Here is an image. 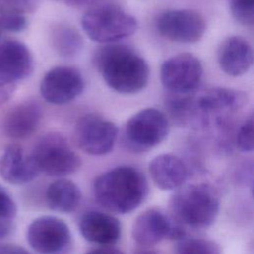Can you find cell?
<instances>
[{"mask_svg": "<svg viewBox=\"0 0 254 254\" xmlns=\"http://www.w3.org/2000/svg\"><path fill=\"white\" fill-rule=\"evenodd\" d=\"M38 4V0H4L1 8L15 10L21 13L33 11Z\"/></svg>", "mask_w": 254, "mask_h": 254, "instance_id": "27", "label": "cell"}, {"mask_svg": "<svg viewBox=\"0 0 254 254\" xmlns=\"http://www.w3.org/2000/svg\"><path fill=\"white\" fill-rule=\"evenodd\" d=\"M218 64L222 71L231 76L246 73L253 64L251 45L239 36L227 38L218 50Z\"/></svg>", "mask_w": 254, "mask_h": 254, "instance_id": "17", "label": "cell"}, {"mask_svg": "<svg viewBox=\"0 0 254 254\" xmlns=\"http://www.w3.org/2000/svg\"><path fill=\"white\" fill-rule=\"evenodd\" d=\"M0 253H17V254H21V253H28V251L23 248L20 245H16L13 243H0Z\"/></svg>", "mask_w": 254, "mask_h": 254, "instance_id": "30", "label": "cell"}, {"mask_svg": "<svg viewBox=\"0 0 254 254\" xmlns=\"http://www.w3.org/2000/svg\"><path fill=\"white\" fill-rule=\"evenodd\" d=\"M34 60L30 49L18 40L0 43V78L16 83L30 76Z\"/></svg>", "mask_w": 254, "mask_h": 254, "instance_id": "14", "label": "cell"}, {"mask_svg": "<svg viewBox=\"0 0 254 254\" xmlns=\"http://www.w3.org/2000/svg\"><path fill=\"white\" fill-rule=\"evenodd\" d=\"M203 67L192 54L183 53L167 59L161 65V81L175 95H190L202 79Z\"/></svg>", "mask_w": 254, "mask_h": 254, "instance_id": "7", "label": "cell"}, {"mask_svg": "<svg viewBox=\"0 0 254 254\" xmlns=\"http://www.w3.org/2000/svg\"><path fill=\"white\" fill-rule=\"evenodd\" d=\"M15 89V84L0 78V106L7 102L12 96Z\"/></svg>", "mask_w": 254, "mask_h": 254, "instance_id": "28", "label": "cell"}, {"mask_svg": "<svg viewBox=\"0 0 254 254\" xmlns=\"http://www.w3.org/2000/svg\"><path fill=\"white\" fill-rule=\"evenodd\" d=\"M84 79L74 67L55 66L48 70L42 78L40 92L42 97L55 105L66 104L81 94Z\"/></svg>", "mask_w": 254, "mask_h": 254, "instance_id": "12", "label": "cell"}, {"mask_svg": "<svg viewBox=\"0 0 254 254\" xmlns=\"http://www.w3.org/2000/svg\"><path fill=\"white\" fill-rule=\"evenodd\" d=\"M39 174L31 154H26L19 145L8 146L0 156V177L9 184L25 185Z\"/></svg>", "mask_w": 254, "mask_h": 254, "instance_id": "16", "label": "cell"}, {"mask_svg": "<svg viewBox=\"0 0 254 254\" xmlns=\"http://www.w3.org/2000/svg\"><path fill=\"white\" fill-rule=\"evenodd\" d=\"M62 4H64L68 7H74V8H82L87 6H95L98 2L101 0H56Z\"/></svg>", "mask_w": 254, "mask_h": 254, "instance_id": "29", "label": "cell"}, {"mask_svg": "<svg viewBox=\"0 0 254 254\" xmlns=\"http://www.w3.org/2000/svg\"><path fill=\"white\" fill-rule=\"evenodd\" d=\"M12 229V226H3V225H0V239L6 237L9 232L11 231Z\"/></svg>", "mask_w": 254, "mask_h": 254, "instance_id": "32", "label": "cell"}, {"mask_svg": "<svg viewBox=\"0 0 254 254\" xmlns=\"http://www.w3.org/2000/svg\"><path fill=\"white\" fill-rule=\"evenodd\" d=\"M175 252L179 254H218L220 253L219 246L208 239L186 237L176 240Z\"/></svg>", "mask_w": 254, "mask_h": 254, "instance_id": "22", "label": "cell"}, {"mask_svg": "<svg viewBox=\"0 0 254 254\" xmlns=\"http://www.w3.org/2000/svg\"><path fill=\"white\" fill-rule=\"evenodd\" d=\"M229 7L233 18L244 26L254 23V0H229Z\"/></svg>", "mask_w": 254, "mask_h": 254, "instance_id": "23", "label": "cell"}, {"mask_svg": "<svg viewBox=\"0 0 254 254\" xmlns=\"http://www.w3.org/2000/svg\"><path fill=\"white\" fill-rule=\"evenodd\" d=\"M169 133V120L156 108H144L132 115L123 130V143L127 149L147 152L162 143Z\"/></svg>", "mask_w": 254, "mask_h": 254, "instance_id": "6", "label": "cell"}, {"mask_svg": "<svg viewBox=\"0 0 254 254\" xmlns=\"http://www.w3.org/2000/svg\"><path fill=\"white\" fill-rule=\"evenodd\" d=\"M253 116L250 115L244 122L240 125L237 136H236V144L237 147L242 152H252L254 148V140H253Z\"/></svg>", "mask_w": 254, "mask_h": 254, "instance_id": "26", "label": "cell"}, {"mask_svg": "<svg viewBox=\"0 0 254 254\" xmlns=\"http://www.w3.org/2000/svg\"><path fill=\"white\" fill-rule=\"evenodd\" d=\"M117 136V126L112 121L95 113L81 116L74 127V137L78 147L92 156L110 153Z\"/></svg>", "mask_w": 254, "mask_h": 254, "instance_id": "10", "label": "cell"}, {"mask_svg": "<svg viewBox=\"0 0 254 254\" xmlns=\"http://www.w3.org/2000/svg\"><path fill=\"white\" fill-rule=\"evenodd\" d=\"M40 173L51 177H63L80 168V159L67 140L59 133H47L36 142L30 153Z\"/></svg>", "mask_w": 254, "mask_h": 254, "instance_id": "5", "label": "cell"}, {"mask_svg": "<svg viewBox=\"0 0 254 254\" xmlns=\"http://www.w3.org/2000/svg\"><path fill=\"white\" fill-rule=\"evenodd\" d=\"M3 29H2V27H1V25H0V39H1V36H2V34H3Z\"/></svg>", "mask_w": 254, "mask_h": 254, "instance_id": "33", "label": "cell"}, {"mask_svg": "<svg viewBox=\"0 0 254 254\" xmlns=\"http://www.w3.org/2000/svg\"><path fill=\"white\" fill-rule=\"evenodd\" d=\"M26 237L33 250L44 254L64 253L72 245L69 227L57 216L44 215L34 219L27 228Z\"/></svg>", "mask_w": 254, "mask_h": 254, "instance_id": "9", "label": "cell"}, {"mask_svg": "<svg viewBox=\"0 0 254 254\" xmlns=\"http://www.w3.org/2000/svg\"><path fill=\"white\" fill-rule=\"evenodd\" d=\"M177 190L170 199L174 219L194 229L207 228L215 221L220 198L212 186L204 183L190 184Z\"/></svg>", "mask_w": 254, "mask_h": 254, "instance_id": "3", "label": "cell"}, {"mask_svg": "<svg viewBox=\"0 0 254 254\" xmlns=\"http://www.w3.org/2000/svg\"><path fill=\"white\" fill-rule=\"evenodd\" d=\"M84 33L94 42L111 44L132 36L138 27L136 19L115 5L96 6L81 18Z\"/></svg>", "mask_w": 254, "mask_h": 254, "instance_id": "4", "label": "cell"}, {"mask_svg": "<svg viewBox=\"0 0 254 254\" xmlns=\"http://www.w3.org/2000/svg\"><path fill=\"white\" fill-rule=\"evenodd\" d=\"M96 202L114 213H129L148 194L146 177L136 168L119 166L100 174L92 184Z\"/></svg>", "mask_w": 254, "mask_h": 254, "instance_id": "2", "label": "cell"}, {"mask_svg": "<svg viewBox=\"0 0 254 254\" xmlns=\"http://www.w3.org/2000/svg\"><path fill=\"white\" fill-rule=\"evenodd\" d=\"M194 102L200 113L208 119V116L212 113L241 108L247 102V94L231 88L213 87L194 97Z\"/></svg>", "mask_w": 254, "mask_h": 254, "instance_id": "19", "label": "cell"}, {"mask_svg": "<svg viewBox=\"0 0 254 254\" xmlns=\"http://www.w3.org/2000/svg\"><path fill=\"white\" fill-rule=\"evenodd\" d=\"M149 174L157 188L174 190L186 183L189 172L179 157L173 154H160L150 162Z\"/></svg>", "mask_w": 254, "mask_h": 254, "instance_id": "18", "label": "cell"}, {"mask_svg": "<svg viewBox=\"0 0 254 254\" xmlns=\"http://www.w3.org/2000/svg\"><path fill=\"white\" fill-rule=\"evenodd\" d=\"M17 214V206L13 197L0 185V225L12 226Z\"/></svg>", "mask_w": 254, "mask_h": 254, "instance_id": "25", "label": "cell"}, {"mask_svg": "<svg viewBox=\"0 0 254 254\" xmlns=\"http://www.w3.org/2000/svg\"><path fill=\"white\" fill-rule=\"evenodd\" d=\"M46 201L50 209L68 213L74 211L81 201V191L75 183L59 179L50 184L46 191Z\"/></svg>", "mask_w": 254, "mask_h": 254, "instance_id": "20", "label": "cell"}, {"mask_svg": "<svg viewBox=\"0 0 254 254\" xmlns=\"http://www.w3.org/2000/svg\"><path fill=\"white\" fill-rule=\"evenodd\" d=\"M0 25L3 31L21 32L27 27V19L24 13L0 8Z\"/></svg>", "mask_w": 254, "mask_h": 254, "instance_id": "24", "label": "cell"}, {"mask_svg": "<svg viewBox=\"0 0 254 254\" xmlns=\"http://www.w3.org/2000/svg\"><path fill=\"white\" fill-rule=\"evenodd\" d=\"M51 41L55 51L64 58L76 56L83 47V40L79 32L66 23H57L53 27Z\"/></svg>", "mask_w": 254, "mask_h": 254, "instance_id": "21", "label": "cell"}, {"mask_svg": "<svg viewBox=\"0 0 254 254\" xmlns=\"http://www.w3.org/2000/svg\"><path fill=\"white\" fill-rule=\"evenodd\" d=\"M156 28L169 41L192 44L203 37L206 24L202 15L194 10L172 9L159 15Z\"/></svg>", "mask_w": 254, "mask_h": 254, "instance_id": "11", "label": "cell"}, {"mask_svg": "<svg viewBox=\"0 0 254 254\" xmlns=\"http://www.w3.org/2000/svg\"><path fill=\"white\" fill-rule=\"evenodd\" d=\"M78 227L81 235L98 246H113L121 237L120 221L107 213L88 210L80 216Z\"/></svg>", "mask_w": 254, "mask_h": 254, "instance_id": "15", "label": "cell"}, {"mask_svg": "<svg viewBox=\"0 0 254 254\" xmlns=\"http://www.w3.org/2000/svg\"><path fill=\"white\" fill-rule=\"evenodd\" d=\"M89 252L91 253H107V254H111V253H121V250L114 248V246H97V248H94L92 250H90Z\"/></svg>", "mask_w": 254, "mask_h": 254, "instance_id": "31", "label": "cell"}, {"mask_svg": "<svg viewBox=\"0 0 254 254\" xmlns=\"http://www.w3.org/2000/svg\"><path fill=\"white\" fill-rule=\"evenodd\" d=\"M93 62L105 83L118 93H138L148 84L149 65L129 46L112 43L105 45L96 50Z\"/></svg>", "mask_w": 254, "mask_h": 254, "instance_id": "1", "label": "cell"}, {"mask_svg": "<svg viewBox=\"0 0 254 254\" xmlns=\"http://www.w3.org/2000/svg\"><path fill=\"white\" fill-rule=\"evenodd\" d=\"M42 117V107L36 100H24L4 114L0 128L2 133L10 139H26L37 131Z\"/></svg>", "mask_w": 254, "mask_h": 254, "instance_id": "13", "label": "cell"}, {"mask_svg": "<svg viewBox=\"0 0 254 254\" xmlns=\"http://www.w3.org/2000/svg\"><path fill=\"white\" fill-rule=\"evenodd\" d=\"M132 238L141 248H150L164 239L178 240L186 235L184 226L162 209L148 208L132 224Z\"/></svg>", "mask_w": 254, "mask_h": 254, "instance_id": "8", "label": "cell"}]
</instances>
